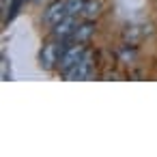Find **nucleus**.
I'll use <instances>...</instances> for the list:
<instances>
[{"label":"nucleus","instance_id":"nucleus-1","mask_svg":"<svg viewBox=\"0 0 157 157\" xmlns=\"http://www.w3.org/2000/svg\"><path fill=\"white\" fill-rule=\"evenodd\" d=\"M86 54V48L84 43H75V41H65L63 43V50H60V60H58V69L65 73L69 71L71 67H75Z\"/></svg>","mask_w":157,"mask_h":157},{"label":"nucleus","instance_id":"nucleus-2","mask_svg":"<svg viewBox=\"0 0 157 157\" xmlns=\"http://www.w3.org/2000/svg\"><path fill=\"white\" fill-rule=\"evenodd\" d=\"M60 50H63V43H60V41H56V39H54V41H50V43H45V45H43V50H41V54H39V65H41V69L50 71V69L58 67Z\"/></svg>","mask_w":157,"mask_h":157},{"label":"nucleus","instance_id":"nucleus-3","mask_svg":"<svg viewBox=\"0 0 157 157\" xmlns=\"http://www.w3.org/2000/svg\"><path fill=\"white\" fill-rule=\"evenodd\" d=\"M78 20L73 17V15H67L65 20H60L58 24H54L52 26V39H56V41H60V43H65V41H69L71 39V35H73V30L78 28Z\"/></svg>","mask_w":157,"mask_h":157},{"label":"nucleus","instance_id":"nucleus-4","mask_svg":"<svg viewBox=\"0 0 157 157\" xmlns=\"http://www.w3.org/2000/svg\"><path fill=\"white\" fill-rule=\"evenodd\" d=\"M93 60H90V54L86 52L84 54V58L75 65V67H71L69 71H65L63 75L67 78V80H88V78H93Z\"/></svg>","mask_w":157,"mask_h":157},{"label":"nucleus","instance_id":"nucleus-5","mask_svg":"<svg viewBox=\"0 0 157 157\" xmlns=\"http://www.w3.org/2000/svg\"><path fill=\"white\" fill-rule=\"evenodd\" d=\"M65 17H67V0H56L43 11V24L48 26H54Z\"/></svg>","mask_w":157,"mask_h":157},{"label":"nucleus","instance_id":"nucleus-6","mask_svg":"<svg viewBox=\"0 0 157 157\" xmlns=\"http://www.w3.org/2000/svg\"><path fill=\"white\" fill-rule=\"evenodd\" d=\"M95 35V22L93 20H84L82 24H78V28L73 30L71 39L69 41H75V43H88Z\"/></svg>","mask_w":157,"mask_h":157},{"label":"nucleus","instance_id":"nucleus-7","mask_svg":"<svg viewBox=\"0 0 157 157\" xmlns=\"http://www.w3.org/2000/svg\"><path fill=\"white\" fill-rule=\"evenodd\" d=\"M101 11H103V2H101V0H86L82 17L84 20H95V17H99Z\"/></svg>","mask_w":157,"mask_h":157},{"label":"nucleus","instance_id":"nucleus-8","mask_svg":"<svg viewBox=\"0 0 157 157\" xmlns=\"http://www.w3.org/2000/svg\"><path fill=\"white\" fill-rule=\"evenodd\" d=\"M84 5H86V0H67V15H82L84 11Z\"/></svg>","mask_w":157,"mask_h":157}]
</instances>
